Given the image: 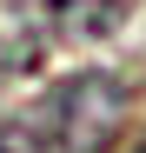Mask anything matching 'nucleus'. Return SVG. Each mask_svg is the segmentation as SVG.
Wrapping results in <instances>:
<instances>
[{
	"mask_svg": "<svg viewBox=\"0 0 146 153\" xmlns=\"http://www.w3.org/2000/svg\"><path fill=\"white\" fill-rule=\"evenodd\" d=\"M126 107H133L126 80H113V73H66L40 100L33 133L46 146H66V153H106L119 140V126H126Z\"/></svg>",
	"mask_w": 146,
	"mask_h": 153,
	"instance_id": "f257e3e1",
	"label": "nucleus"
},
{
	"mask_svg": "<svg viewBox=\"0 0 146 153\" xmlns=\"http://www.w3.org/2000/svg\"><path fill=\"white\" fill-rule=\"evenodd\" d=\"M46 7H53V20L66 33H113L126 0H46Z\"/></svg>",
	"mask_w": 146,
	"mask_h": 153,
	"instance_id": "f03ea898",
	"label": "nucleus"
},
{
	"mask_svg": "<svg viewBox=\"0 0 146 153\" xmlns=\"http://www.w3.org/2000/svg\"><path fill=\"white\" fill-rule=\"evenodd\" d=\"M0 153H46V140L33 133V120H0Z\"/></svg>",
	"mask_w": 146,
	"mask_h": 153,
	"instance_id": "7ed1b4c3",
	"label": "nucleus"
},
{
	"mask_svg": "<svg viewBox=\"0 0 146 153\" xmlns=\"http://www.w3.org/2000/svg\"><path fill=\"white\" fill-rule=\"evenodd\" d=\"M139 153H146V140H139Z\"/></svg>",
	"mask_w": 146,
	"mask_h": 153,
	"instance_id": "20e7f679",
	"label": "nucleus"
}]
</instances>
